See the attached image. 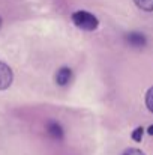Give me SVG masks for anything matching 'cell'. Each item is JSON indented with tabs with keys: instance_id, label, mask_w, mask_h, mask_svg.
<instances>
[{
	"instance_id": "6da1fadb",
	"label": "cell",
	"mask_w": 153,
	"mask_h": 155,
	"mask_svg": "<svg viewBox=\"0 0 153 155\" xmlns=\"http://www.w3.org/2000/svg\"><path fill=\"white\" fill-rule=\"evenodd\" d=\"M72 23L78 29L89 30V32L96 30L98 26H99V20L93 14H90L87 11H77V12H74L72 14Z\"/></svg>"
},
{
	"instance_id": "7a4b0ae2",
	"label": "cell",
	"mask_w": 153,
	"mask_h": 155,
	"mask_svg": "<svg viewBox=\"0 0 153 155\" xmlns=\"http://www.w3.org/2000/svg\"><path fill=\"white\" fill-rule=\"evenodd\" d=\"M12 80H14V74H12V69L0 60V91H5L8 89L11 84H12Z\"/></svg>"
},
{
	"instance_id": "3957f363",
	"label": "cell",
	"mask_w": 153,
	"mask_h": 155,
	"mask_svg": "<svg viewBox=\"0 0 153 155\" xmlns=\"http://www.w3.org/2000/svg\"><path fill=\"white\" fill-rule=\"evenodd\" d=\"M71 78H72V71H71L69 68H66V66L60 68V69L56 72V83H57L59 86H66V84H69Z\"/></svg>"
},
{
	"instance_id": "277c9868",
	"label": "cell",
	"mask_w": 153,
	"mask_h": 155,
	"mask_svg": "<svg viewBox=\"0 0 153 155\" xmlns=\"http://www.w3.org/2000/svg\"><path fill=\"white\" fill-rule=\"evenodd\" d=\"M47 133L50 134L53 139H56V140L63 139V128H62V125L59 122H54V120L48 122L47 124Z\"/></svg>"
},
{
	"instance_id": "5b68a950",
	"label": "cell",
	"mask_w": 153,
	"mask_h": 155,
	"mask_svg": "<svg viewBox=\"0 0 153 155\" xmlns=\"http://www.w3.org/2000/svg\"><path fill=\"white\" fill-rule=\"evenodd\" d=\"M128 42L134 47H144L146 45V36L138 33V32H132L128 35Z\"/></svg>"
},
{
	"instance_id": "8992f818",
	"label": "cell",
	"mask_w": 153,
	"mask_h": 155,
	"mask_svg": "<svg viewBox=\"0 0 153 155\" xmlns=\"http://www.w3.org/2000/svg\"><path fill=\"white\" fill-rule=\"evenodd\" d=\"M134 3L146 12H153V0H134Z\"/></svg>"
},
{
	"instance_id": "52a82bcc",
	"label": "cell",
	"mask_w": 153,
	"mask_h": 155,
	"mask_svg": "<svg viewBox=\"0 0 153 155\" xmlns=\"http://www.w3.org/2000/svg\"><path fill=\"white\" fill-rule=\"evenodd\" d=\"M143 134H144V130H143V127H138V128H135L134 131H132V140L134 142H137V143H140L141 140H143Z\"/></svg>"
},
{
	"instance_id": "ba28073f",
	"label": "cell",
	"mask_w": 153,
	"mask_h": 155,
	"mask_svg": "<svg viewBox=\"0 0 153 155\" xmlns=\"http://www.w3.org/2000/svg\"><path fill=\"white\" fill-rule=\"evenodd\" d=\"M146 105H147V108L153 113V86L147 91V94H146Z\"/></svg>"
},
{
	"instance_id": "9c48e42d",
	"label": "cell",
	"mask_w": 153,
	"mask_h": 155,
	"mask_svg": "<svg viewBox=\"0 0 153 155\" xmlns=\"http://www.w3.org/2000/svg\"><path fill=\"white\" fill-rule=\"evenodd\" d=\"M122 155H146L141 149H137V148H129V149H126L125 152Z\"/></svg>"
},
{
	"instance_id": "30bf717a",
	"label": "cell",
	"mask_w": 153,
	"mask_h": 155,
	"mask_svg": "<svg viewBox=\"0 0 153 155\" xmlns=\"http://www.w3.org/2000/svg\"><path fill=\"white\" fill-rule=\"evenodd\" d=\"M147 133H149L150 136H153V125H150V127L147 128Z\"/></svg>"
},
{
	"instance_id": "8fae6325",
	"label": "cell",
	"mask_w": 153,
	"mask_h": 155,
	"mask_svg": "<svg viewBox=\"0 0 153 155\" xmlns=\"http://www.w3.org/2000/svg\"><path fill=\"white\" fill-rule=\"evenodd\" d=\"M0 26H2V18H0Z\"/></svg>"
}]
</instances>
